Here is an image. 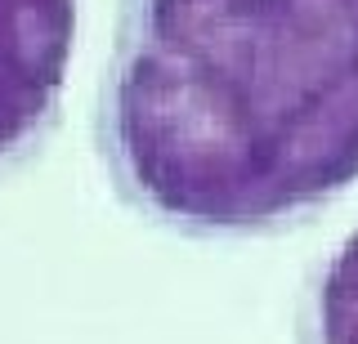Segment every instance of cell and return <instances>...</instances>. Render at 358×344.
<instances>
[{
  "label": "cell",
  "instance_id": "6da1fadb",
  "mask_svg": "<svg viewBox=\"0 0 358 344\" xmlns=\"http://www.w3.org/2000/svg\"><path fill=\"white\" fill-rule=\"evenodd\" d=\"M94 143L162 228L305 224L358 184V0H117Z\"/></svg>",
  "mask_w": 358,
  "mask_h": 344
},
{
  "label": "cell",
  "instance_id": "7a4b0ae2",
  "mask_svg": "<svg viewBox=\"0 0 358 344\" xmlns=\"http://www.w3.org/2000/svg\"><path fill=\"white\" fill-rule=\"evenodd\" d=\"M81 0H0V170L45 143L59 121Z\"/></svg>",
  "mask_w": 358,
  "mask_h": 344
},
{
  "label": "cell",
  "instance_id": "3957f363",
  "mask_svg": "<svg viewBox=\"0 0 358 344\" xmlns=\"http://www.w3.org/2000/svg\"><path fill=\"white\" fill-rule=\"evenodd\" d=\"M309 344H358V228L313 273L305 308Z\"/></svg>",
  "mask_w": 358,
  "mask_h": 344
}]
</instances>
